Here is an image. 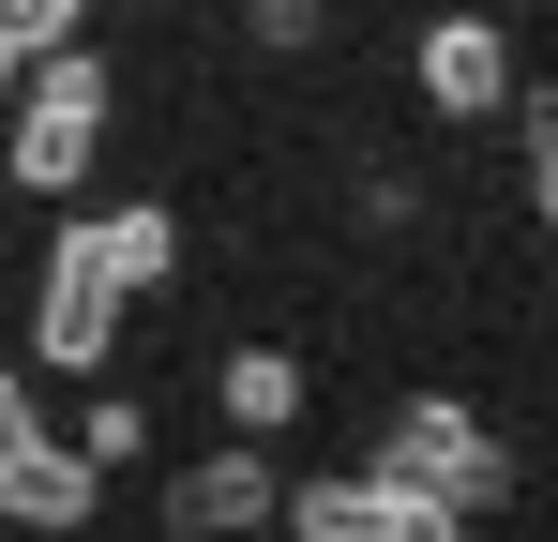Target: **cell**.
Returning <instances> with one entry per match:
<instances>
[{"mask_svg": "<svg viewBox=\"0 0 558 542\" xmlns=\"http://www.w3.org/2000/svg\"><path fill=\"white\" fill-rule=\"evenodd\" d=\"M287 542H468V528H453V513H423L408 482H377V467H332V482L287 497Z\"/></svg>", "mask_w": 558, "mask_h": 542, "instance_id": "3957f363", "label": "cell"}, {"mask_svg": "<svg viewBox=\"0 0 558 542\" xmlns=\"http://www.w3.org/2000/svg\"><path fill=\"white\" fill-rule=\"evenodd\" d=\"M272 497H287V482L257 467V452H211V467H182V482H167V528H196V542H211V528H257Z\"/></svg>", "mask_w": 558, "mask_h": 542, "instance_id": "52a82bcc", "label": "cell"}, {"mask_svg": "<svg viewBox=\"0 0 558 542\" xmlns=\"http://www.w3.org/2000/svg\"><path fill=\"white\" fill-rule=\"evenodd\" d=\"M423 106H453V121L513 106V46H498L483 15H438V30H423Z\"/></svg>", "mask_w": 558, "mask_h": 542, "instance_id": "8992f818", "label": "cell"}, {"mask_svg": "<svg viewBox=\"0 0 558 542\" xmlns=\"http://www.w3.org/2000/svg\"><path fill=\"white\" fill-rule=\"evenodd\" d=\"M76 15H92V0H0V46H15V61H76Z\"/></svg>", "mask_w": 558, "mask_h": 542, "instance_id": "30bf717a", "label": "cell"}, {"mask_svg": "<svg viewBox=\"0 0 558 542\" xmlns=\"http://www.w3.org/2000/svg\"><path fill=\"white\" fill-rule=\"evenodd\" d=\"M106 317H121V286H106V242H92V226H61V242H46V301H31V347L76 377V361H106Z\"/></svg>", "mask_w": 558, "mask_h": 542, "instance_id": "277c9868", "label": "cell"}, {"mask_svg": "<svg viewBox=\"0 0 558 542\" xmlns=\"http://www.w3.org/2000/svg\"><path fill=\"white\" fill-rule=\"evenodd\" d=\"M106 136V61H31V106H15V181L61 196Z\"/></svg>", "mask_w": 558, "mask_h": 542, "instance_id": "7a4b0ae2", "label": "cell"}, {"mask_svg": "<svg viewBox=\"0 0 558 542\" xmlns=\"http://www.w3.org/2000/svg\"><path fill=\"white\" fill-rule=\"evenodd\" d=\"M92 242H106V286H121V301H136V286H167V271H182V226H167V211H106Z\"/></svg>", "mask_w": 558, "mask_h": 542, "instance_id": "9c48e42d", "label": "cell"}, {"mask_svg": "<svg viewBox=\"0 0 558 542\" xmlns=\"http://www.w3.org/2000/svg\"><path fill=\"white\" fill-rule=\"evenodd\" d=\"M15 76H31V61H15V46H0V90H15Z\"/></svg>", "mask_w": 558, "mask_h": 542, "instance_id": "7c38bea8", "label": "cell"}, {"mask_svg": "<svg viewBox=\"0 0 558 542\" xmlns=\"http://www.w3.org/2000/svg\"><path fill=\"white\" fill-rule=\"evenodd\" d=\"M0 513L15 528H76L92 513V452H46V422H31L15 377H0Z\"/></svg>", "mask_w": 558, "mask_h": 542, "instance_id": "5b68a950", "label": "cell"}, {"mask_svg": "<svg viewBox=\"0 0 558 542\" xmlns=\"http://www.w3.org/2000/svg\"><path fill=\"white\" fill-rule=\"evenodd\" d=\"M529 196H544V226H558V90L529 106Z\"/></svg>", "mask_w": 558, "mask_h": 542, "instance_id": "8fae6325", "label": "cell"}, {"mask_svg": "<svg viewBox=\"0 0 558 542\" xmlns=\"http://www.w3.org/2000/svg\"><path fill=\"white\" fill-rule=\"evenodd\" d=\"M377 482H408V497H423V513H498V497H513V452L483 438V422H468L453 392H408V407H392V452H377Z\"/></svg>", "mask_w": 558, "mask_h": 542, "instance_id": "6da1fadb", "label": "cell"}, {"mask_svg": "<svg viewBox=\"0 0 558 542\" xmlns=\"http://www.w3.org/2000/svg\"><path fill=\"white\" fill-rule=\"evenodd\" d=\"M227 422H242V438L302 422V361H287V347H227Z\"/></svg>", "mask_w": 558, "mask_h": 542, "instance_id": "ba28073f", "label": "cell"}]
</instances>
